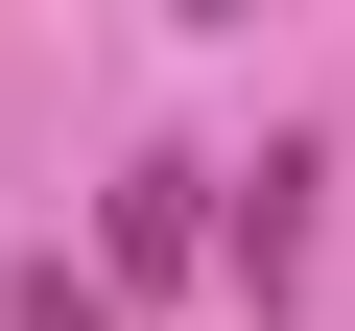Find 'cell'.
<instances>
[{"mask_svg":"<svg viewBox=\"0 0 355 331\" xmlns=\"http://www.w3.org/2000/svg\"><path fill=\"white\" fill-rule=\"evenodd\" d=\"M190 260H214V166H190V142H142L119 190H95V284H190Z\"/></svg>","mask_w":355,"mask_h":331,"instance_id":"obj_1","label":"cell"},{"mask_svg":"<svg viewBox=\"0 0 355 331\" xmlns=\"http://www.w3.org/2000/svg\"><path fill=\"white\" fill-rule=\"evenodd\" d=\"M0 331H142L119 284H71V260H24V284H0Z\"/></svg>","mask_w":355,"mask_h":331,"instance_id":"obj_3","label":"cell"},{"mask_svg":"<svg viewBox=\"0 0 355 331\" xmlns=\"http://www.w3.org/2000/svg\"><path fill=\"white\" fill-rule=\"evenodd\" d=\"M308 190H331V166H308V142H261V166H214V260H237L261 307L308 284Z\"/></svg>","mask_w":355,"mask_h":331,"instance_id":"obj_2","label":"cell"}]
</instances>
